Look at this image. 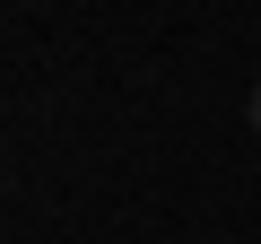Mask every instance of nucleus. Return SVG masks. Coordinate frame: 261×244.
<instances>
[{
    "label": "nucleus",
    "instance_id": "nucleus-1",
    "mask_svg": "<svg viewBox=\"0 0 261 244\" xmlns=\"http://www.w3.org/2000/svg\"><path fill=\"white\" fill-rule=\"evenodd\" d=\"M252 131H261V87H252Z\"/></svg>",
    "mask_w": 261,
    "mask_h": 244
}]
</instances>
